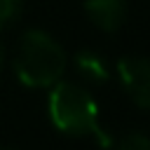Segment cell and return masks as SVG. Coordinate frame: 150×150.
<instances>
[{
	"label": "cell",
	"mask_w": 150,
	"mask_h": 150,
	"mask_svg": "<svg viewBox=\"0 0 150 150\" xmlns=\"http://www.w3.org/2000/svg\"><path fill=\"white\" fill-rule=\"evenodd\" d=\"M2 150H5V148H2Z\"/></svg>",
	"instance_id": "cell-9"
},
{
	"label": "cell",
	"mask_w": 150,
	"mask_h": 150,
	"mask_svg": "<svg viewBox=\"0 0 150 150\" xmlns=\"http://www.w3.org/2000/svg\"><path fill=\"white\" fill-rule=\"evenodd\" d=\"M84 14L96 28L112 33L127 19V0H84Z\"/></svg>",
	"instance_id": "cell-4"
},
{
	"label": "cell",
	"mask_w": 150,
	"mask_h": 150,
	"mask_svg": "<svg viewBox=\"0 0 150 150\" xmlns=\"http://www.w3.org/2000/svg\"><path fill=\"white\" fill-rule=\"evenodd\" d=\"M112 150H150V138L145 134H138V131H131V134H124Z\"/></svg>",
	"instance_id": "cell-7"
},
{
	"label": "cell",
	"mask_w": 150,
	"mask_h": 150,
	"mask_svg": "<svg viewBox=\"0 0 150 150\" xmlns=\"http://www.w3.org/2000/svg\"><path fill=\"white\" fill-rule=\"evenodd\" d=\"M47 112L52 124L70 136H94L98 143L110 145V136L98 120V105L91 94L75 82H56L52 84L47 98Z\"/></svg>",
	"instance_id": "cell-1"
},
{
	"label": "cell",
	"mask_w": 150,
	"mask_h": 150,
	"mask_svg": "<svg viewBox=\"0 0 150 150\" xmlns=\"http://www.w3.org/2000/svg\"><path fill=\"white\" fill-rule=\"evenodd\" d=\"M66 70V52L63 47L45 30L30 28L23 33L16 56L14 73L26 87H52L63 77Z\"/></svg>",
	"instance_id": "cell-2"
},
{
	"label": "cell",
	"mask_w": 150,
	"mask_h": 150,
	"mask_svg": "<svg viewBox=\"0 0 150 150\" xmlns=\"http://www.w3.org/2000/svg\"><path fill=\"white\" fill-rule=\"evenodd\" d=\"M117 77L131 103L138 108H150V59L145 56H122L117 61Z\"/></svg>",
	"instance_id": "cell-3"
},
{
	"label": "cell",
	"mask_w": 150,
	"mask_h": 150,
	"mask_svg": "<svg viewBox=\"0 0 150 150\" xmlns=\"http://www.w3.org/2000/svg\"><path fill=\"white\" fill-rule=\"evenodd\" d=\"M23 9V0H0V30L12 26Z\"/></svg>",
	"instance_id": "cell-6"
},
{
	"label": "cell",
	"mask_w": 150,
	"mask_h": 150,
	"mask_svg": "<svg viewBox=\"0 0 150 150\" xmlns=\"http://www.w3.org/2000/svg\"><path fill=\"white\" fill-rule=\"evenodd\" d=\"M0 66H2V45H0Z\"/></svg>",
	"instance_id": "cell-8"
},
{
	"label": "cell",
	"mask_w": 150,
	"mask_h": 150,
	"mask_svg": "<svg viewBox=\"0 0 150 150\" xmlns=\"http://www.w3.org/2000/svg\"><path fill=\"white\" fill-rule=\"evenodd\" d=\"M75 68L77 73L94 84H103L110 77V63L105 61L103 54L94 52V49H82L75 54Z\"/></svg>",
	"instance_id": "cell-5"
}]
</instances>
